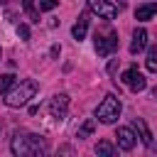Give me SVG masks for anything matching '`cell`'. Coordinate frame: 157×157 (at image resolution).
Segmentation results:
<instances>
[{
    "mask_svg": "<svg viewBox=\"0 0 157 157\" xmlns=\"http://www.w3.org/2000/svg\"><path fill=\"white\" fill-rule=\"evenodd\" d=\"M17 34H20L22 39H27V37H29V27H27V25H20V27H17Z\"/></svg>",
    "mask_w": 157,
    "mask_h": 157,
    "instance_id": "d6986e66",
    "label": "cell"
},
{
    "mask_svg": "<svg viewBox=\"0 0 157 157\" xmlns=\"http://www.w3.org/2000/svg\"><path fill=\"white\" fill-rule=\"evenodd\" d=\"M120 110H123L120 98L113 96V93H108V96L98 103V108H96V118H98L101 123H115V120L120 118Z\"/></svg>",
    "mask_w": 157,
    "mask_h": 157,
    "instance_id": "3957f363",
    "label": "cell"
},
{
    "mask_svg": "<svg viewBox=\"0 0 157 157\" xmlns=\"http://www.w3.org/2000/svg\"><path fill=\"white\" fill-rule=\"evenodd\" d=\"M37 81H32V78H27V81H20L15 88H10V91H5V103L10 105V108H20V105H25L29 98H34V93H37Z\"/></svg>",
    "mask_w": 157,
    "mask_h": 157,
    "instance_id": "6da1fadb",
    "label": "cell"
},
{
    "mask_svg": "<svg viewBox=\"0 0 157 157\" xmlns=\"http://www.w3.org/2000/svg\"><path fill=\"white\" fill-rule=\"evenodd\" d=\"M128 88H132V91H145V86H147V81H145V76L137 71V66H130L125 74H123V78H120Z\"/></svg>",
    "mask_w": 157,
    "mask_h": 157,
    "instance_id": "5b68a950",
    "label": "cell"
},
{
    "mask_svg": "<svg viewBox=\"0 0 157 157\" xmlns=\"http://www.w3.org/2000/svg\"><path fill=\"white\" fill-rule=\"evenodd\" d=\"M123 2H125V0H120V5H123Z\"/></svg>",
    "mask_w": 157,
    "mask_h": 157,
    "instance_id": "44dd1931",
    "label": "cell"
},
{
    "mask_svg": "<svg viewBox=\"0 0 157 157\" xmlns=\"http://www.w3.org/2000/svg\"><path fill=\"white\" fill-rule=\"evenodd\" d=\"M66 105H69V96H66V93L54 96L52 103H49V113H52V118H64V115H66Z\"/></svg>",
    "mask_w": 157,
    "mask_h": 157,
    "instance_id": "52a82bcc",
    "label": "cell"
},
{
    "mask_svg": "<svg viewBox=\"0 0 157 157\" xmlns=\"http://www.w3.org/2000/svg\"><path fill=\"white\" fill-rule=\"evenodd\" d=\"M93 128H96V123L93 120H86L81 128H78V132H76V137H88L91 132H93Z\"/></svg>",
    "mask_w": 157,
    "mask_h": 157,
    "instance_id": "2e32d148",
    "label": "cell"
},
{
    "mask_svg": "<svg viewBox=\"0 0 157 157\" xmlns=\"http://www.w3.org/2000/svg\"><path fill=\"white\" fill-rule=\"evenodd\" d=\"M88 10L93 15H98V17H103V20L118 17V7L113 2H108V0H88Z\"/></svg>",
    "mask_w": 157,
    "mask_h": 157,
    "instance_id": "277c9868",
    "label": "cell"
},
{
    "mask_svg": "<svg viewBox=\"0 0 157 157\" xmlns=\"http://www.w3.org/2000/svg\"><path fill=\"white\" fill-rule=\"evenodd\" d=\"M115 137H118V147L120 150H132L135 147V132L130 130V128H118V132H115Z\"/></svg>",
    "mask_w": 157,
    "mask_h": 157,
    "instance_id": "ba28073f",
    "label": "cell"
},
{
    "mask_svg": "<svg viewBox=\"0 0 157 157\" xmlns=\"http://www.w3.org/2000/svg\"><path fill=\"white\" fill-rule=\"evenodd\" d=\"M155 98H157V88H155Z\"/></svg>",
    "mask_w": 157,
    "mask_h": 157,
    "instance_id": "ffe728a7",
    "label": "cell"
},
{
    "mask_svg": "<svg viewBox=\"0 0 157 157\" xmlns=\"http://www.w3.org/2000/svg\"><path fill=\"white\" fill-rule=\"evenodd\" d=\"M86 29H88V20H86V17H78V22H76L74 29H71L74 39H83V37H86Z\"/></svg>",
    "mask_w": 157,
    "mask_h": 157,
    "instance_id": "7c38bea8",
    "label": "cell"
},
{
    "mask_svg": "<svg viewBox=\"0 0 157 157\" xmlns=\"http://www.w3.org/2000/svg\"><path fill=\"white\" fill-rule=\"evenodd\" d=\"M10 150L15 155H29L32 157V155H42L44 152V145H42V140L37 135H15Z\"/></svg>",
    "mask_w": 157,
    "mask_h": 157,
    "instance_id": "7a4b0ae2",
    "label": "cell"
},
{
    "mask_svg": "<svg viewBox=\"0 0 157 157\" xmlns=\"http://www.w3.org/2000/svg\"><path fill=\"white\" fill-rule=\"evenodd\" d=\"M132 128L140 132V140H142L147 147H152V132H150V128L145 125V120H142V118H135V120H132Z\"/></svg>",
    "mask_w": 157,
    "mask_h": 157,
    "instance_id": "30bf717a",
    "label": "cell"
},
{
    "mask_svg": "<svg viewBox=\"0 0 157 157\" xmlns=\"http://www.w3.org/2000/svg\"><path fill=\"white\" fill-rule=\"evenodd\" d=\"M22 7H25V12L29 15L32 22H39V12H37V7L32 5V0H22Z\"/></svg>",
    "mask_w": 157,
    "mask_h": 157,
    "instance_id": "5bb4252c",
    "label": "cell"
},
{
    "mask_svg": "<svg viewBox=\"0 0 157 157\" xmlns=\"http://www.w3.org/2000/svg\"><path fill=\"white\" fill-rule=\"evenodd\" d=\"M96 152H98V155H105V157H113V155H115V147H113L108 140H101V142L96 145Z\"/></svg>",
    "mask_w": 157,
    "mask_h": 157,
    "instance_id": "4fadbf2b",
    "label": "cell"
},
{
    "mask_svg": "<svg viewBox=\"0 0 157 157\" xmlns=\"http://www.w3.org/2000/svg\"><path fill=\"white\" fill-rule=\"evenodd\" d=\"M147 47V32L142 27H137L132 32V42H130V54H140L142 49Z\"/></svg>",
    "mask_w": 157,
    "mask_h": 157,
    "instance_id": "9c48e42d",
    "label": "cell"
},
{
    "mask_svg": "<svg viewBox=\"0 0 157 157\" xmlns=\"http://www.w3.org/2000/svg\"><path fill=\"white\" fill-rule=\"evenodd\" d=\"M56 5H59V0H39V10H44V12L54 10Z\"/></svg>",
    "mask_w": 157,
    "mask_h": 157,
    "instance_id": "ac0fdd59",
    "label": "cell"
},
{
    "mask_svg": "<svg viewBox=\"0 0 157 157\" xmlns=\"http://www.w3.org/2000/svg\"><path fill=\"white\" fill-rule=\"evenodd\" d=\"M145 61H147V69L157 74V47H152V49L147 52V59H145Z\"/></svg>",
    "mask_w": 157,
    "mask_h": 157,
    "instance_id": "9a60e30c",
    "label": "cell"
},
{
    "mask_svg": "<svg viewBox=\"0 0 157 157\" xmlns=\"http://www.w3.org/2000/svg\"><path fill=\"white\" fill-rule=\"evenodd\" d=\"M115 47H118V34L115 32H110V34H96V52L101 56H108Z\"/></svg>",
    "mask_w": 157,
    "mask_h": 157,
    "instance_id": "8992f818",
    "label": "cell"
},
{
    "mask_svg": "<svg viewBox=\"0 0 157 157\" xmlns=\"http://www.w3.org/2000/svg\"><path fill=\"white\" fill-rule=\"evenodd\" d=\"M155 15H157V2H147V5H142V7L135 10V17L137 20H150Z\"/></svg>",
    "mask_w": 157,
    "mask_h": 157,
    "instance_id": "8fae6325",
    "label": "cell"
},
{
    "mask_svg": "<svg viewBox=\"0 0 157 157\" xmlns=\"http://www.w3.org/2000/svg\"><path fill=\"white\" fill-rule=\"evenodd\" d=\"M12 81H15V76H12V74H5V76H0V91L5 93V91L12 86Z\"/></svg>",
    "mask_w": 157,
    "mask_h": 157,
    "instance_id": "e0dca14e",
    "label": "cell"
}]
</instances>
